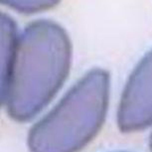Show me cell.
<instances>
[{
	"mask_svg": "<svg viewBox=\"0 0 152 152\" xmlns=\"http://www.w3.org/2000/svg\"><path fill=\"white\" fill-rule=\"evenodd\" d=\"M2 3L20 13L31 14L53 8L55 5L58 4V1H40V0H35V1L34 0H19L17 1V0H12V1H3Z\"/></svg>",
	"mask_w": 152,
	"mask_h": 152,
	"instance_id": "cell-5",
	"label": "cell"
},
{
	"mask_svg": "<svg viewBox=\"0 0 152 152\" xmlns=\"http://www.w3.org/2000/svg\"><path fill=\"white\" fill-rule=\"evenodd\" d=\"M72 46L59 24L39 20L19 35L1 102L19 121L32 118L52 99L70 71Z\"/></svg>",
	"mask_w": 152,
	"mask_h": 152,
	"instance_id": "cell-1",
	"label": "cell"
},
{
	"mask_svg": "<svg viewBox=\"0 0 152 152\" xmlns=\"http://www.w3.org/2000/svg\"><path fill=\"white\" fill-rule=\"evenodd\" d=\"M117 123L124 132L152 125V51L138 63L120 99Z\"/></svg>",
	"mask_w": 152,
	"mask_h": 152,
	"instance_id": "cell-3",
	"label": "cell"
},
{
	"mask_svg": "<svg viewBox=\"0 0 152 152\" xmlns=\"http://www.w3.org/2000/svg\"><path fill=\"white\" fill-rule=\"evenodd\" d=\"M150 147H151V150H152V135H151V138H150Z\"/></svg>",
	"mask_w": 152,
	"mask_h": 152,
	"instance_id": "cell-6",
	"label": "cell"
},
{
	"mask_svg": "<svg viewBox=\"0 0 152 152\" xmlns=\"http://www.w3.org/2000/svg\"><path fill=\"white\" fill-rule=\"evenodd\" d=\"M0 25H1V88H3L10 73L19 35L17 33L15 21L7 14L1 13Z\"/></svg>",
	"mask_w": 152,
	"mask_h": 152,
	"instance_id": "cell-4",
	"label": "cell"
},
{
	"mask_svg": "<svg viewBox=\"0 0 152 152\" xmlns=\"http://www.w3.org/2000/svg\"><path fill=\"white\" fill-rule=\"evenodd\" d=\"M110 97V75L102 69L86 74L59 104L31 128V152H78L99 132Z\"/></svg>",
	"mask_w": 152,
	"mask_h": 152,
	"instance_id": "cell-2",
	"label": "cell"
}]
</instances>
